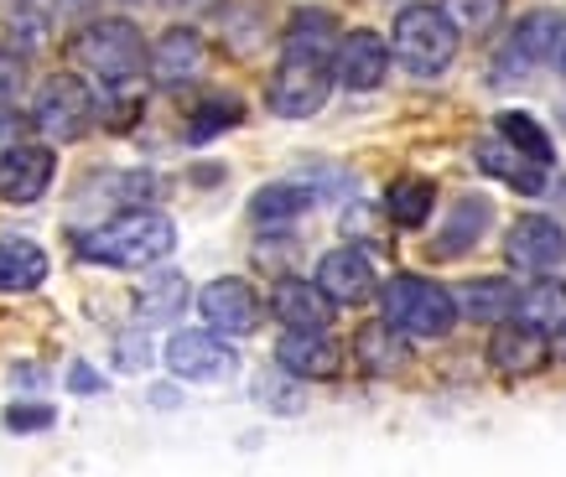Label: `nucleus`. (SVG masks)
Instances as JSON below:
<instances>
[{"label":"nucleus","mask_w":566,"mask_h":477,"mask_svg":"<svg viewBox=\"0 0 566 477\" xmlns=\"http://www.w3.org/2000/svg\"><path fill=\"white\" fill-rule=\"evenodd\" d=\"M473 161H479L483 177H494V182L525 192V198H541V192H546V161L525 156L504 136H483L479 146H473Z\"/></svg>","instance_id":"obj_16"},{"label":"nucleus","mask_w":566,"mask_h":477,"mask_svg":"<svg viewBox=\"0 0 566 477\" xmlns=\"http://www.w3.org/2000/svg\"><path fill=\"white\" fill-rule=\"evenodd\" d=\"M167 369L177 379H192V384H223V379H234L240 369V353L223 342V332H177L167 342Z\"/></svg>","instance_id":"obj_8"},{"label":"nucleus","mask_w":566,"mask_h":477,"mask_svg":"<svg viewBox=\"0 0 566 477\" xmlns=\"http://www.w3.org/2000/svg\"><path fill=\"white\" fill-rule=\"evenodd\" d=\"M17 140H21V115L0 104V151H6V146H17Z\"/></svg>","instance_id":"obj_34"},{"label":"nucleus","mask_w":566,"mask_h":477,"mask_svg":"<svg viewBox=\"0 0 566 477\" xmlns=\"http://www.w3.org/2000/svg\"><path fill=\"white\" fill-rule=\"evenodd\" d=\"M99 115V99L88 94L84 78H73V73H57L48 84L36 88V104H32V125L52 146H69V140L88 136V125Z\"/></svg>","instance_id":"obj_6"},{"label":"nucleus","mask_w":566,"mask_h":477,"mask_svg":"<svg viewBox=\"0 0 566 477\" xmlns=\"http://www.w3.org/2000/svg\"><path fill=\"white\" fill-rule=\"evenodd\" d=\"M48 280V250L32 239H0V290L6 296H27Z\"/></svg>","instance_id":"obj_19"},{"label":"nucleus","mask_w":566,"mask_h":477,"mask_svg":"<svg viewBox=\"0 0 566 477\" xmlns=\"http://www.w3.org/2000/svg\"><path fill=\"white\" fill-rule=\"evenodd\" d=\"M69 390L73 394H99L104 390V374H94L88 363H73V369H69Z\"/></svg>","instance_id":"obj_33"},{"label":"nucleus","mask_w":566,"mask_h":477,"mask_svg":"<svg viewBox=\"0 0 566 477\" xmlns=\"http://www.w3.org/2000/svg\"><path fill=\"white\" fill-rule=\"evenodd\" d=\"M379 311L395 332L406 338H447L452 322H458V301L452 290L437 286V280H421V275H395L379 290Z\"/></svg>","instance_id":"obj_3"},{"label":"nucleus","mask_w":566,"mask_h":477,"mask_svg":"<svg viewBox=\"0 0 566 477\" xmlns=\"http://www.w3.org/2000/svg\"><path fill=\"white\" fill-rule=\"evenodd\" d=\"M198 311H203V322L223 338H244V332H255L260 327V296L244 286L240 275H223L213 286L198 290Z\"/></svg>","instance_id":"obj_13"},{"label":"nucleus","mask_w":566,"mask_h":477,"mask_svg":"<svg viewBox=\"0 0 566 477\" xmlns=\"http://www.w3.org/2000/svg\"><path fill=\"white\" fill-rule=\"evenodd\" d=\"M489 219H494V203L489 198H463V203L452 208V219H447V229H442V239L431 244L442 259H452V255H463V250H473L483 239V229H489Z\"/></svg>","instance_id":"obj_23"},{"label":"nucleus","mask_w":566,"mask_h":477,"mask_svg":"<svg viewBox=\"0 0 566 477\" xmlns=\"http://www.w3.org/2000/svg\"><path fill=\"white\" fill-rule=\"evenodd\" d=\"M73 63L99 88L146 84V42H140V32L125 17L88 21L84 32L73 36Z\"/></svg>","instance_id":"obj_2"},{"label":"nucleus","mask_w":566,"mask_h":477,"mask_svg":"<svg viewBox=\"0 0 566 477\" xmlns=\"http://www.w3.org/2000/svg\"><path fill=\"white\" fill-rule=\"evenodd\" d=\"M556 353L566 358V327H562V332H556Z\"/></svg>","instance_id":"obj_37"},{"label":"nucleus","mask_w":566,"mask_h":477,"mask_svg":"<svg viewBox=\"0 0 566 477\" xmlns=\"http://www.w3.org/2000/svg\"><path fill=\"white\" fill-rule=\"evenodd\" d=\"M52 177H57V156L48 146H32V140H17V146H6L0 151V198L6 203H36L42 192L52 188Z\"/></svg>","instance_id":"obj_10"},{"label":"nucleus","mask_w":566,"mask_h":477,"mask_svg":"<svg viewBox=\"0 0 566 477\" xmlns=\"http://www.w3.org/2000/svg\"><path fill=\"white\" fill-rule=\"evenodd\" d=\"M562 32H566V21L556 17V11H531V17L510 32V42L499 47L494 84L510 88V84H520V78H531L535 68H546L551 57H556V47H562Z\"/></svg>","instance_id":"obj_7"},{"label":"nucleus","mask_w":566,"mask_h":477,"mask_svg":"<svg viewBox=\"0 0 566 477\" xmlns=\"http://www.w3.org/2000/svg\"><path fill=\"white\" fill-rule=\"evenodd\" d=\"M312 208V192L302 188V182H271V188H260L255 192V203H250V219L255 223H292V219H302Z\"/></svg>","instance_id":"obj_25"},{"label":"nucleus","mask_w":566,"mask_h":477,"mask_svg":"<svg viewBox=\"0 0 566 477\" xmlns=\"http://www.w3.org/2000/svg\"><path fill=\"white\" fill-rule=\"evenodd\" d=\"M458 301V317L483 327H499L504 317H515V286L510 280H468L463 290H452Z\"/></svg>","instance_id":"obj_21"},{"label":"nucleus","mask_w":566,"mask_h":477,"mask_svg":"<svg viewBox=\"0 0 566 477\" xmlns=\"http://www.w3.org/2000/svg\"><path fill=\"white\" fill-rule=\"evenodd\" d=\"M390 73V42L375 32H348L338 36L333 47V84L354 88V94H369V88L385 84Z\"/></svg>","instance_id":"obj_14"},{"label":"nucleus","mask_w":566,"mask_h":477,"mask_svg":"<svg viewBox=\"0 0 566 477\" xmlns=\"http://www.w3.org/2000/svg\"><path fill=\"white\" fill-rule=\"evenodd\" d=\"M375 286H379L375 259L364 255V250H354V244L327 250V255L317 259V290H323L333 307H359V301L375 296Z\"/></svg>","instance_id":"obj_11"},{"label":"nucleus","mask_w":566,"mask_h":477,"mask_svg":"<svg viewBox=\"0 0 566 477\" xmlns=\"http://www.w3.org/2000/svg\"><path fill=\"white\" fill-rule=\"evenodd\" d=\"M208 68V42L192 26H167V32L156 36V47L146 52V73H151V84L161 88H188L198 84Z\"/></svg>","instance_id":"obj_9"},{"label":"nucleus","mask_w":566,"mask_h":477,"mask_svg":"<svg viewBox=\"0 0 566 477\" xmlns=\"http://www.w3.org/2000/svg\"><path fill=\"white\" fill-rule=\"evenodd\" d=\"M57 415L52 405H11L6 410V431H48Z\"/></svg>","instance_id":"obj_32"},{"label":"nucleus","mask_w":566,"mask_h":477,"mask_svg":"<svg viewBox=\"0 0 566 477\" xmlns=\"http://www.w3.org/2000/svg\"><path fill=\"white\" fill-rule=\"evenodd\" d=\"M17 384H27V390H36V384H48V374H42V369H17Z\"/></svg>","instance_id":"obj_36"},{"label":"nucleus","mask_w":566,"mask_h":477,"mask_svg":"<svg viewBox=\"0 0 566 477\" xmlns=\"http://www.w3.org/2000/svg\"><path fill=\"white\" fill-rule=\"evenodd\" d=\"M489 358H494L499 374H535L551 358L546 332H535V327H525V322H510V327L499 322L494 342H489Z\"/></svg>","instance_id":"obj_18"},{"label":"nucleus","mask_w":566,"mask_h":477,"mask_svg":"<svg viewBox=\"0 0 566 477\" xmlns=\"http://www.w3.org/2000/svg\"><path fill=\"white\" fill-rule=\"evenodd\" d=\"M354 358H359L369 374H400L406 363H411V342L406 332H395L385 317L369 327H359V338H354Z\"/></svg>","instance_id":"obj_20"},{"label":"nucleus","mask_w":566,"mask_h":477,"mask_svg":"<svg viewBox=\"0 0 566 477\" xmlns=\"http://www.w3.org/2000/svg\"><path fill=\"white\" fill-rule=\"evenodd\" d=\"M515 311H520L515 322L556 338V332L566 327V286L562 280H535L531 290H515Z\"/></svg>","instance_id":"obj_22"},{"label":"nucleus","mask_w":566,"mask_h":477,"mask_svg":"<svg viewBox=\"0 0 566 477\" xmlns=\"http://www.w3.org/2000/svg\"><path fill=\"white\" fill-rule=\"evenodd\" d=\"M333 94V52H312V47H286L281 52V68L271 73L265 99L281 119H307L317 115Z\"/></svg>","instance_id":"obj_5"},{"label":"nucleus","mask_w":566,"mask_h":477,"mask_svg":"<svg viewBox=\"0 0 566 477\" xmlns=\"http://www.w3.org/2000/svg\"><path fill=\"white\" fill-rule=\"evenodd\" d=\"M271 311L281 327H327L333 322V301L317 290V280H296V275L275 280Z\"/></svg>","instance_id":"obj_17"},{"label":"nucleus","mask_w":566,"mask_h":477,"mask_svg":"<svg viewBox=\"0 0 566 477\" xmlns=\"http://www.w3.org/2000/svg\"><path fill=\"white\" fill-rule=\"evenodd\" d=\"M499 136L510 140V146H520L525 156H535V161H546V167H551V156H556L551 136L535 125L531 115H499Z\"/></svg>","instance_id":"obj_28"},{"label":"nucleus","mask_w":566,"mask_h":477,"mask_svg":"<svg viewBox=\"0 0 566 477\" xmlns=\"http://www.w3.org/2000/svg\"><path fill=\"white\" fill-rule=\"evenodd\" d=\"M562 130H566V109H562Z\"/></svg>","instance_id":"obj_38"},{"label":"nucleus","mask_w":566,"mask_h":477,"mask_svg":"<svg viewBox=\"0 0 566 477\" xmlns=\"http://www.w3.org/2000/svg\"><path fill=\"white\" fill-rule=\"evenodd\" d=\"M255 394H260V405L275 410V415H296V410H302V390H296V384H286V379L260 374L255 379Z\"/></svg>","instance_id":"obj_30"},{"label":"nucleus","mask_w":566,"mask_h":477,"mask_svg":"<svg viewBox=\"0 0 566 477\" xmlns=\"http://www.w3.org/2000/svg\"><path fill=\"white\" fill-rule=\"evenodd\" d=\"M208 6H213V0H167V11H177V17H198Z\"/></svg>","instance_id":"obj_35"},{"label":"nucleus","mask_w":566,"mask_h":477,"mask_svg":"<svg viewBox=\"0 0 566 477\" xmlns=\"http://www.w3.org/2000/svg\"><path fill=\"white\" fill-rule=\"evenodd\" d=\"M431 182H421V177H400L390 192H385V213H390L400 229H421L431 213Z\"/></svg>","instance_id":"obj_26"},{"label":"nucleus","mask_w":566,"mask_h":477,"mask_svg":"<svg viewBox=\"0 0 566 477\" xmlns=\"http://www.w3.org/2000/svg\"><path fill=\"white\" fill-rule=\"evenodd\" d=\"M442 17L458 26V36H483L504 21V0H442Z\"/></svg>","instance_id":"obj_27"},{"label":"nucleus","mask_w":566,"mask_h":477,"mask_svg":"<svg viewBox=\"0 0 566 477\" xmlns=\"http://www.w3.org/2000/svg\"><path fill=\"white\" fill-rule=\"evenodd\" d=\"M275 363L292 379H333L344 369V348L327 338V327H286V338L275 342Z\"/></svg>","instance_id":"obj_15"},{"label":"nucleus","mask_w":566,"mask_h":477,"mask_svg":"<svg viewBox=\"0 0 566 477\" xmlns=\"http://www.w3.org/2000/svg\"><path fill=\"white\" fill-rule=\"evenodd\" d=\"M177 250V223L151 208H125L109 223L78 234V255L94 265H115V271H146L156 259H167Z\"/></svg>","instance_id":"obj_1"},{"label":"nucleus","mask_w":566,"mask_h":477,"mask_svg":"<svg viewBox=\"0 0 566 477\" xmlns=\"http://www.w3.org/2000/svg\"><path fill=\"white\" fill-rule=\"evenodd\" d=\"M504 255L520 271L546 275L566 259V229L556 219H546V213H525V219H515L510 239H504Z\"/></svg>","instance_id":"obj_12"},{"label":"nucleus","mask_w":566,"mask_h":477,"mask_svg":"<svg viewBox=\"0 0 566 477\" xmlns=\"http://www.w3.org/2000/svg\"><path fill=\"white\" fill-rule=\"evenodd\" d=\"M115 363H120L125 374H140V369L151 363V342H146V332H125V338L115 342Z\"/></svg>","instance_id":"obj_31"},{"label":"nucleus","mask_w":566,"mask_h":477,"mask_svg":"<svg viewBox=\"0 0 566 477\" xmlns=\"http://www.w3.org/2000/svg\"><path fill=\"white\" fill-rule=\"evenodd\" d=\"M188 307V280L177 271H161V275H146V286L136 296V311H140V327H156V322H172L177 311Z\"/></svg>","instance_id":"obj_24"},{"label":"nucleus","mask_w":566,"mask_h":477,"mask_svg":"<svg viewBox=\"0 0 566 477\" xmlns=\"http://www.w3.org/2000/svg\"><path fill=\"white\" fill-rule=\"evenodd\" d=\"M223 125H240V99H208L198 109V119H192V140L219 136Z\"/></svg>","instance_id":"obj_29"},{"label":"nucleus","mask_w":566,"mask_h":477,"mask_svg":"<svg viewBox=\"0 0 566 477\" xmlns=\"http://www.w3.org/2000/svg\"><path fill=\"white\" fill-rule=\"evenodd\" d=\"M390 52L400 68H411L416 78H431L458 57V26L442 17V6H406L395 17Z\"/></svg>","instance_id":"obj_4"}]
</instances>
